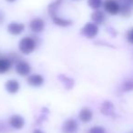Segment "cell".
<instances>
[{"mask_svg":"<svg viewBox=\"0 0 133 133\" xmlns=\"http://www.w3.org/2000/svg\"><path fill=\"white\" fill-rule=\"evenodd\" d=\"M19 50L22 54L28 55L31 54L37 48V42L32 37H25L19 41Z\"/></svg>","mask_w":133,"mask_h":133,"instance_id":"obj_1","label":"cell"},{"mask_svg":"<svg viewBox=\"0 0 133 133\" xmlns=\"http://www.w3.org/2000/svg\"><path fill=\"white\" fill-rule=\"evenodd\" d=\"M103 6L105 11L112 16L118 15L120 12V4L117 0H105Z\"/></svg>","mask_w":133,"mask_h":133,"instance_id":"obj_2","label":"cell"},{"mask_svg":"<svg viewBox=\"0 0 133 133\" xmlns=\"http://www.w3.org/2000/svg\"><path fill=\"white\" fill-rule=\"evenodd\" d=\"M98 33V26L95 23H87L81 29V35L87 38H93Z\"/></svg>","mask_w":133,"mask_h":133,"instance_id":"obj_3","label":"cell"},{"mask_svg":"<svg viewBox=\"0 0 133 133\" xmlns=\"http://www.w3.org/2000/svg\"><path fill=\"white\" fill-rule=\"evenodd\" d=\"M16 71L20 76H28L31 72V66L26 61L20 60L16 64Z\"/></svg>","mask_w":133,"mask_h":133,"instance_id":"obj_4","label":"cell"},{"mask_svg":"<svg viewBox=\"0 0 133 133\" xmlns=\"http://www.w3.org/2000/svg\"><path fill=\"white\" fill-rule=\"evenodd\" d=\"M78 129V122L73 118L66 119L62 126V132L63 133H77Z\"/></svg>","mask_w":133,"mask_h":133,"instance_id":"obj_5","label":"cell"},{"mask_svg":"<svg viewBox=\"0 0 133 133\" xmlns=\"http://www.w3.org/2000/svg\"><path fill=\"white\" fill-rule=\"evenodd\" d=\"M9 125L16 129H21L25 126V119L20 115H13L9 118Z\"/></svg>","mask_w":133,"mask_h":133,"instance_id":"obj_6","label":"cell"},{"mask_svg":"<svg viewBox=\"0 0 133 133\" xmlns=\"http://www.w3.org/2000/svg\"><path fill=\"white\" fill-rule=\"evenodd\" d=\"M100 112L105 116L112 117L115 116V107L114 104L111 101L106 100L102 103L101 107H100Z\"/></svg>","mask_w":133,"mask_h":133,"instance_id":"obj_7","label":"cell"},{"mask_svg":"<svg viewBox=\"0 0 133 133\" xmlns=\"http://www.w3.org/2000/svg\"><path fill=\"white\" fill-rule=\"evenodd\" d=\"M29 28L32 31L36 32V33L41 32L42 30H44V28H45V21L43 20L42 18H39V17L34 18L30 21Z\"/></svg>","mask_w":133,"mask_h":133,"instance_id":"obj_8","label":"cell"},{"mask_svg":"<svg viewBox=\"0 0 133 133\" xmlns=\"http://www.w3.org/2000/svg\"><path fill=\"white\" fill-rule=\"evenodd\" d=\"M25 29V25L23 23H17V22H12L8 24V31L9 32L11 35L17 36L21 34Z\"/></svg>","mask_w":133,"mask_h":133,"instance_id":"obj_9","label":"cell"},{"mask_svg":"<svg viewBox=\"0 0 133 133\" xmlns=\"http://www.w3.org/2000/svg\"><path fill=\"white\" fill-rule=\"evenodd\" d=\"M26 81L32 87H40L44 84V78L39 74H33L28 77Z\"/></svg>","mask_w":133,"mask_h":133,"instance_id":"obj_10","label":"cell"},{"mask_svg":"<svg viewBox=\"0 0 133 133\" xmlns=\"http://www.w3.org/2000/svg\"><path fill=\"white\" fill-rule=\"evenodd\" d=\"M12 62L8 57L0 56V74H4L8 72L12 66Z\"/></svg>","mask_w":133,"mask_h":133,"instance_id":"obj_11","label":"cell"},{"mask_svg":"<svg viewBox=\"0 0 133 133\" xmlns=\"http://www.w3.org/2000/svg\"><path fill=\"white\" fill-rule=\"evenodd\" d=\"M78 118L84 123H88L93 118V112L89 108H83L81 110L79 111L78 114Z\"/></svg>","mask_w":133,"mask_h":133,"instance_id":"obj_12","label":"cell"},{"mask_svg":"<svg viewBox=\"0 0 133 133\" xmlns=\"http://www.w3.org/2000/svg\"><path fill=\"white\" fill-rule=\"evenodd\" d=\"M5 88H6V91L11 94H15L17 91L19 90V88H20V85H19L18 81L16 79H9L6 82L5 84Z\"/></svg>","mask_w":133,"mask_h":133,"instance_id":"obj_13","label":"cell"},{"mask_svg":"<svg viewBox=\"0 0 133 133\" xmlns=\"http://www.w3.org/2000/svg\"><path fill=\"white\" fill-rule=\"evenodd\" d=\"M91 19H92L93 23H95L96 25H100L104 23V21L106 19V16L103 11H100V10L98 9L95 10L91 14Z\"/></svg>","mask_w":133,"mask_h":133,"instance_id":"obj_14","label":"cell"},{"mask_svg":"<svg viewBox=\"0 0 133 133\" xmlns=\"http://www.w3.org/2000/svg\"><path fill=\"white\" fill-rule=\"evenodd\" d=\"M52 19H53L54 23H55L57 26H63V28H66V26H71V25H72V21L71 20L63 18V17H58L57 15L52 17Z\"/></svg>","mask_w":133,"mask_h":133,"instance_id":"obj_15","label":"cell"},{"mask_svg":"<svg viewBox=\"0 0 133 133\" xmlns=\"http://www.w3.org/2000/svg\"><path fill=\"white\" fill-rule=\"evenodd\" d=\"M133 6L130 5L125 4V3H122L120 5V15L124 17H129L133 13Z\"/></svg>","mask_w":133,"mask_h":133,"instance_id":"obj_16","label":"cell"},{"mask_svg":"<svg viewBox=\"0 0 133 133\" xmlns=\"http://www.w3.org/2000/svg\"><path fill=\"white\" fill-rule=\"evenodd\" d=\"M61 3H62V0H56L55 2L51 3V4L48 6V13H49V15L51 16V17L57 16V9H58Z\"/></svg>","mask_w":133,"mask_h":133,"instance_id":"obj_17","label":"cell"},{"mask_svg":"<svg viewBox=\"0 0 133 133\" xmlns=\"http://www.w3.org/2000/svg\"><path fill=\"white\" fill-rule=\"evenodd\" d=\"M58 78L60 79V81L64 84L65 88H66V89H72V87L74 86V80L71 79V78H68V77L64 76V75H60V76H58Z\"/></svg>","mask_w":133,"mask_h":133,"instance_id":"obj_18","label":"cell"},{"mask_svg":"<svg viewBox=\"0 0 133 133\" xmlns=\"http://www.w3.org/2000/svg\"><path fill=\"white\" fill-rule=\"evenodd\" d=\"M121 91L123 92H129V91H133V79H127L123 82L121 86Z\"/></svg>","mask_w":133,"mask_h":133,"instance_id":"obj_19","label":"cell"},{"mask_svg":"<svg viewBox=\"0 0 133 133\" xmlns=\"http://www.w3.org/2000/svg\"><path fill=\"white\" fill-rule=\"evenodd\" d=\"M88 4L92 9L98 10L103 5V0H88Z\"/></svg>","mask_w":133,"mask_h":133,"instance_id":"obj_20","label":"cell"},{"mask_svg":"<svg viewBox=\"0 0 133 133\" xmlns=\"http://www.w3.org/2000/svg\"><path fill=\"white\" fill-rule=\"evenodd\" d=\"M88 133H106V130L103 127H100V126H95L92 127L89 129Z\"/></svg>","mask_w":133,"mask_h":133,"instance_id":"obj_21","label":"cell"},{"mask_svg":"<svg viewBox=\"0 0 133 133\" xmlns=\"http://www.w3.org/2000/svg\"><path fill=\"white\" fill-rule=\"evenodd\" d=\"M126 37H127V40L129 44L133 45V28H129L128 30L127 34H126Z\"/></svg>","mask_w":133,"mask_h":133,"instance_id":"obj_22","label":"cell"},{"mask_svg":"<svg viewBox=\"0 0 133 133\" xmlns=\"http://www.w3.org/2000/svg\"><path fill=\"white\" fill-rule=\"evenodd\" d=\"M8 128L6 127V125L3 121H0V133H6V131H8Z\"/></svg>","mask_w":133,"mask_h":133,"instance_id":"obj_23","label":"cell"},{"mask_svg":"<svg viewBox=\"0 0 133 133\" xmlns=\"http://www.w3.org/2000/svg\"><path fill=\"white\" fill-rule=\"evenodd\" d=\"M108 32H109V33L110 34L112 37H116L117 34H118V33H117V31L113 28H108Z\"/></svg>","mask_w":133,"mask_h":133,"instance_id":"obj_24","label":"cell"},{"mask_svg":"<svg viewBox=\"0 0 133 133\" xmlns=\"http://www.w3.org/2000/svg\"><path fill=\"white\" fill-rule=\"evenodd\" d=\"M122 3H125V4L130 5V6H133V0H122Z\"/></svg>","mask_w":133,"mask_h":133,"instance_id":"obj_25","label":"cell"},{"mask_svg":"<svg viewBox=\"0 0 133 133\" xmlns=\"http://www.w3.org/2000/svg\"><path fill=\"white\" fill-rule=\"evenodd\" d=\"M33 133H44L42 130H40V129H35V130L33 131Z\"/></svg>","mask_w":133,"mask_h":133,"instance_id":"obj_26","label":"cell"},{"mask_svg":"<svg viewBox=\"0 0 133 133\" xmlns=\"http://www.w3.org/2000/svg\"><path fill=\"white\" fill-rule=\"evenodd\" d=\"M8 2H9V3H12V2H15L16 0H6Z\"/></svg>","mask_w":133,"mask_h":133,"instance_id":"obj_27","label":"cell"},{"mask_svg":"<svg viewBox=\"0 0 133 133\" xmlns=\"http://www.w3.org/2000/svg\"><path fill=\"white\" fill-rule=\"evenodd\" d=\"M73 1H78V0H73Z\"/></svg>","mask_w":133,"mask_h":133,"instance_id":"obj_28","label":"cell"},{"mask_svg":"<svg viewBox=\"0 0 133 133\" xmlns=\"http://www.w3.org/2000/svg\"><path fill=\"white\" fill-rule=\"evenodd\" d=\"M132 79H133V78H132Z\"/></svg>","mask_w":133,"mask_h":133,"instance_id":"obj_29","label":"cell"}]
</instances>
